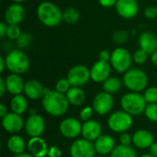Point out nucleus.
I'll use <instances>...</instances> for the list:
<instances>
[{
	"instance_id": "nucleus-1",
	"label": "nucleus",
	"mask_w": 157,
	"mask_h": 157,
	"mask_svg": "<svg viewBox=\"0 0 157 157\" xmlns=\"http://www.w3.org/2000/svg\"><path fill=\"white\" fill-rule=\"evenodd\" d=\"M41 105L49 115L53 117H61L66 113L70 103L66 98V95L59 93L56 90L45 88L44 96L41 98Z\"/></svg>"
},
{
	"instance_id": "nucleus-2",
	"label": "nucleus",
	"mask_w": 157,
	"mask_h": 157,
	"mask_svg": "<svg viewBox=\"0 0 157 157\" xmlns=\"http://www.w3.org/2000/svg\"><path fill=\"white\" fill-rule=\"evenodd\" d=\"M39 21L49 28H53L63 21V12L57 5L50 1H43L39 4L36 10Z\"/></svg>"
},
{
	"instance_id": "nucleus-3",
	"label": "nucleus",
	"mask_w": 157,
	"mask_h": 157,
	"mask_svg": "<svg viewBox=\"0 0 157 157\" xmlns=\"http://www.w3.org/2000/svg\"><path fill=\"white\" fill-rule=\"evenodd\" d=\"M5 59L6 69L11 74L22 75L29 70L30 65L29 58L22 50L19 49H14L8 52Z\"/></svg>"
},
{
	"instance_id": "nucleus-4",
	"label": "nucleus",
	"mask_w": 157,
	"mask_h": 157,
	"mask_svg": "<svg viewBox=\"0 0 157 157\" xmlns=\"http://www.w3.org/2000/svg\"><path fill=\"white\" fill-rule=\"evenodd\" d=\"M147 102L144 95L138 92H129L123 95L121 98V107L132 116H138L144 113Z\"/></svg>"
},
{
	"instance_id": "nucleus-5",
	"label": "nucleus",
	"mask_w": 157,
	"mask_h": 157,
	"mask_svg": "<svg viewBox=\"0 0 157 157\" xmlns=\"http://www.w3.org/2000/svg\"><path fill=\"white\" fill-rule=\"evenodd\" d=\"M123 85L131 90V92L144 91L146 89L148 85V75L147 74L140 68H131L122 77Z\"/></svg>"
},
{
	"instance_id": "nucleus-6",
	"label": "nucleus",
	"mask_w": 157,
	"mask_h": 157,
	"mask_svg": "<svg viewBox=\"0 0 157 157\" xmlns=\"http://www.w3.org/2000/svg\"><path fill=\"white\" fill-rule=\"evenodd\" d=\"M132 53L124 47L119 46L111 52L109 63L118 74H125L132 68Z\"/></svg>"
},
{
	"instance_id": "nucleus-7",
	"label": "nucleus",
	"mask_w": 157,
	"mask_h": 157,
	"mask_svg": "<svg viewBox=\"0 0 157 157\" xmlns=\"http://www.w3.org/2000/svg\"><path fill=\"white\" fill-rule=\"evenodd\" d=\"M132 116L124 110H118L110 114L108 120L109 128L117 133L126 132L132 126Z\"/></svg>"
},
{
	"instance_id": "nucleus-8",
	"label": "nucleus",
	"mask_w": 157,
	"mask_h": 157,
	"mask_svg": "<svg viewBox=\"0 0 157 157\" xmlns=\"http://www.w3.org/2000/svg\"><path fill=\"white\" fill-rule=\"evenodd\" d=\"M66 78L72 86L82 87L91 79L90 69L84 64H76L70 68Z\"/></svg>"
},
{
	"instance_id": "nucleus-9",
	"label": "nucleus",
	"mask_w": 157,
	"mask_h": 157,
	"mask_svg": "<svg viewBox=\"0 0 157 157\" xmlns=\"http://www.w3.org/2000/svg\"><path fill=\"white\" fill-rule=\"evenodd\" d=\"M96 153L94 143L85 138L75 140L70 146L71 157H95Z\"/></svg>"
},
{
	"instance_id": "nucleus-10",
	"label": "nucleus",
	"mask_w": 157,
	"mask_h": 157,
	"mask_svg": "<svg viewBox=\"0 0 157 157\" xmlns=\"http://www.w3.org/2000/svg\"><path fill=\"white\" fill-rule=\"evenodd\" d=\"M114 106V99L111 94L105 91L98 93L93 99L92 107L98 115H107Z\"/></svg>"
},
{
	"instance_id": "nucleus-11",
	"label": "nucleus",
	"mask_w": 157,
	"mask_h": 157,
	"mask_svg": "<svg viewBox=\"0 0 157 157\" xmlns=\"http://www.w3.org/2000/svg\"><path fill=\"white\" fill-rule=\"evenodd\" d=\"M82 126L80 121L75 118H66L59 124V131L61 134L67 139H75L82 132Z\"/></svg>"
},
{
	"instance_id": "nucleus-12",
	"label": "nucleus",
	"mask_w": 157,
	"mask_h": 157,
	"mask_svg": "<svg viewBox=\"0 0 157 157\" xmlns=\"http://www.w3.org/2000/svg\"><path fill=\"white\" fill-rule=\"evenodd\" d=\"M24 129L26 133L30 137H40V135L45 131V121L44 119L38 114L29 115L25 121Z\"/></svg>"
},
{
	"instance_id": "nucleus-13",
	"label": "nucleus",
	"mask_w": 157,
	"mask_h": 157,
	"mask_svg": "<svg viewBox=\"0 0 157 157\" xmlns=\"http://www.w3.org/2000/svg\"><path fill=\"white\" fill-rule=\"evenodd\" d=\"M115 8L118 15L124 19L134 18L140 10L137 0H119Z\"/></svg>"
},
{
	"instance_id": "nucleus-14",
	"label": "nucleus",
	"mask_w": 157,
	"mask_h": 157,
	"mask_svg": "<svg viewBox=\"0 0 157 157\" xmlns=\"http://www.w3.org/2000/svg\"><path fill=\"white\" fill-rule=\"evenodd\" d=\"M112 67L109 63L97 61L90 68L91 80L96 83H103L110 77Z\"/></svg>"
},
{
	"instance_id": "nucleus-15",
	"label": "nucleus",
	"mask_w": 157,
	"mask_h": 157,
	"mask_svg": "<svg viewBox=\"0 0 157 157\" xmlns=\"http://www.w3.org/2000/svg\"><path fill=\"white\" fill-rule=\"evenodd\" d=\"M25 17V8L21 4L9 5L4 14V21L7 25H19Z\"/></svg>"
},
{
	"instance_id": "nucleus-16",
	"label": "nucleus",
	"mask_w": 157,
	"mask_h": 157,
	"mask_svg": "<svg viewBox=\"0 0 157 157\" xmlns=\"http://www.w3.org/2000/svg\"><path fill=\"white\" fill-rule=\"evenodd\" d=\"M2 126L6 132L16 134L24 128L25 121L21 115L14 112H8L4 118H2Z\"/></svg>"
},
{
	"instance_id": "nucleus-17",
	"label": "nucleus",
	"mask_w": 157,
	"mask_h": 157,
	"mask_svg": "<svg viewBox=\"0 0 157 157\" xmlns=\"http://www.w3.org/2000/svg\"><path fill=\"white\" fill-rule=\"evenodd\" d=\"M29 153L34 157H45L48 155L49 147L41 137H32L27 144Z\"/></svg>"
},
{
	"instance_id": "nucleus-18",
	"label": "nucleus",
	"mask_w": 157,
	"mask_h": 157,
	"mask_svg": "<svg viewBox=\"0 0 157 157\" xmlns=\"http://www.w3.org/2000/svg\"><path fill=\"white\" fill-rule=\"evenodd\" d=\"M81 134L83 138L90 142H95L102 135V127L99 122L93 120L85 121L82 126Z\"/></svg>"
},
{
	"instance_id": "nucleus-19",
	"label": "nucleus",
	"mask_w": 157,
	"mask_h": 157,
	"mask_svg": "<svg viewBox=\"0 0 157 157\" xmlns=\"http://www.w3.org/2000/svg\"><path fill=\"white\" fill-rule=\"evenodd\" d=\"M96 152L99 155H108L112 153L115 146V140L112 136L108 134H102L94 142Z\"/></svg>"
},
{
	"instance_id": "nucleus-20",
	"label": "nucleus",
	"mask_w": 157,
	"mask_h": 157,
	"mask_svg": "<svg viewBox=\"0 0 157 157\" xmlns=\"http://www.w3.org/2000/svg\"><path fill=\"white\" fill-rule=\"evenodd\" d=\"M155 143L153 133L148 130H138L132 135V144L139 149H147Z\"/></svg>"
},
{
	"instance_id": "nucleus-21",
	"label": "nucleus",
	"mask_w": 157,
	"mask_h": 157,
	"mask_svg": "<svg viewBox=\"0 0 157 157\" xmlns=\"http://www.w3.org/2000/svg\"><path fill=\"white\" fill-rule=\"evenodd\" d=\"M138 44L140 49L151 55L157 51V37L151 31H144L138 37Z\"/></svg>"
},
{
	"instance_id": "nucleus-22",
	"label": "nucleus",
	"mask_w": 157,
	"mask_h": 157,
	"mask_svg": "<svg viewBox=\"0 0 157 157\" xmlns=\"http://www.w3.org/2000/svg\"><path fill=\"white\" fill-rule=\"evenodd\" d=\"M5 80L6 84V89L9 94L16 96L20 95L22 92H24L25 82L20 75L10 74L5 78Z\"/></svg>"
},
{
	"instance_id": "nucleus-23",
	"label": "nucleus",
	"mask_w": 157,
	"mask_h": 157,
	"mask_svg": "<svg viewBox=\"0 0 157 157\" xmlns=\"http://www.w3.org/2000/svg\"><path fill=\"white\" fill-rule=\"evenodd\" d=\"M45 87L42 86L41 83L37 80H29L25 83L24 93L26 97L31 100H36L39 98H42L44 96Z\"/></svg>"
},
{
	"instance_id": "nucleus-24",
	"label": "nucleus",
	"mask_w": 157,
	"mask_h": 157,
	"mask_svg": "<svg viewBox=\"0 0 157 157\" xmlns=\"http://www.w3.org/2000/svg\"><path fill=\"white\" fill-rule=\"evenodd\" d=\"M6 146H7V149L12 154L17 155H20V154L25 153V149L27 147V144L25 143V140L21 136L12 135L8 139Z\"/></svg>"
},
{
	"instance_id": "nucleus-25",
	"label": "nucleus",
	"mask_w": 157,
	"mask_h": 157,
	"mask_svg": "<svg viewBox=\"0 0 157 157\" xmlns=\"http://www.w3.org/2000/svg\"><path fill=\"white\" fill-rule=\"evenodd\" d=\"M66 98L71 105L77 107L84 104L86 100V93L82 89V87L72 86L66 93Z\"/></svg>"
},
{
	"instance_id": "nucleus-26",
	"label": "nucleus",
	"mask_w": 157,
	"mask_h": 157,
	"mask_svg": "<svg viewBox=\"0 0 157 157\" xmlns=\"http://www.w3.org/2000/svg\"><path fill=\"white\" fill-rule=\"evenodd\" d=\"M29 103L26 97L23 95H16L10 100V109L12 112L22 115L28 110Z\"/></svg>"
},
{
	"instance_id": "nucleus-27",
	"label": "nucleus",
	"mask_w": 157,
	"mask_h": 157,
	"mask_svg": "<svg viewBox=\"0 0 157 157\" xmlns=\"http://www.w3.org/2000/svg\"><path fill=\"white\" fill-rule=\"evenodd\" d=\"M122 84L123 82L120 78L116 76H110L105 82L102 83V87L105 92L112 95L114 93H117L121 88Z\"/></svg>"
},
{
	"instance_id": "nucleus-28",
	"label": "nucleus",
	"mask_w": 157,
	"mask_h": 157,
	"mask_svg": "<svg viewBox=\"0 0 157 157\" xmlns=\"http://www.w3.org/2000/svg\"><path fill=\"white\" fill-rule=\"evenodd\" d=\"M110 157H137V154L131 145L120 144L114 148Z\"/></svg>"
},
{
	"instance_id": "nucleus-29",
	"label": "nucleus",
	"mask_w": 157,
	"mask_h": 157,
	"mask_svg": "<svg viewBox=\"0 0 157 157\" xmlns=\"http://www.w3.org/2000/svg\"><path fill=\"white\" fill-rule=\"evenodd\" d=\"M80 19V13L74 7H68L63 11V20L67 24H75Z\"/></svg>"
},
{
	"instance_id": "nucleus-30",
	"label": "nucleus",
	"mask_w": 157,
	"mask_h": 157,
	"mask_svg": "<svg viewBox=\"0 0 157 157\" xmlns=\"http://www.w3.org/2000/svg\"><path fill=\"white\" fill-rule=\"evenodd\" d=\"M130 37V33L127 30L124 29H118L116 30L113 35H112V40L115 44L121 46L122 44H124L125 42L128 41Z\"/></svg>"
},
{
	"instance_id": "nucleus-31",
	"label": "nucleus",
	"mask_w": 157,
	"mask_h": 157,
	"mask_svg": "<svg viewBox=\"0 0 157 157\" xmlns=\"http://www.w3.org/2000/svg\"><path fill=\"white\" fill-rule=\"evenodd\" d=\"M31 42H32V37L29 32H22L19 38L16 40L17 46L18 47L19 50H22V51L29 47Z\"/></svg>"
},
{
	"instance_id": "nucleus-32",
	"label": "nucleus",
	"mask_w": 157,
	"mask_h": 157,
	"mask_svg": "<svg viewBox=\"0 0 157 157\" xmlns=\"http://www.w3.org/2000/svg\"><path fill=\"white\" fill-rule=\"evenodd\" d=\"M144 115L151 122L157 123V103L147 104L144 110Z\"/></svg>"
},
{
	"instance_id": "nucleus-33",
	"label": "nucleus",
	"mask_w": 157,
	"mask_h": 157,
	"mask_svg": "<svg viewBox=\"0 0 157 157\" xmlns=\"http://www.w3.org/2000/svg\"><path fill=\"white\" fill-rule=\"evenodd\" d=\"M145 101L147 104H155L157 103V87L156 86H151L149 88H146L144 90V93L143 94Z\"/></svg>"
},
{
	"instance_id": "nucleus-34",
	"label": "nucleus",
	"mask_w": 157,
	"mask_h": 157,
	"mask_svg": "<svg viewBox=\"0 0 157 157\" xmlns=\"http://www.w3.org/2000/svg\"><path fill=\"white\" fill-rule=\"evenodd\" d=\"M22 34V30L19 25H8L6 38L10 40H17Z\"/></svg>"
},
{
	"instance_id": "nucleus-35",
	"label": "nucleus",
	"mask_w": 157,
	"mask_h": 157,
	"mask_svg": "<svg viewBox=\"0 0 157 157\" xmlns=\"http://www.w3.org/2000/svg\"><path fill=\"white\" fill-rule=\"evenodd\" d=\"M148 57H149V54L145 51H144V50H142L140 48L138 50H136L132 54L133 62L135 63H137V64L145 63L147 62V60H148Z\"/></svg>"
},
{
	"instance_id": "nucleus-36",
	"label": "nucleus",
	"mask_w": 157,
	"mask_h": 157,
	"mask_svg": "<svg viewBox=\"0 0 157 157\" xmlns=\"http://www.w3.org/2000/svg\"><path fill=\"white\" fill-rule=\"evenodd\" d=\"M71 87H72V86H71V84L67 78H61L55 83V89L54 90L58 91L59 93L66 95V93L69 91V89Z\"/></svg>"
},
{
	"instance_id": "nucleus-37",
	"label": "nucleus",
	"mask_w": 157,
	"mask_h": 157,
	"mask_svg": "<svg viewBox=\"0 0 157 157\" xmlns=\"http://www.w3.org/2000/svg\"><path fill=\"white\" fill-rule=\"evenodd\" d=\"M95 110L93 109V107H85L81 109L80 113H79V117H80V120L83 121L84 122L85 121H90L93 114H94Z\"/></svg>"
},
{
	"instance_id": "nucleus-38",
	"label": "nucleus",
	"mask_w": 157,
	"mask_h": 157,
	"mask_svg": "<svg viewBox=\"0 0 157 157\" xmlns=\"http://www.w3.org/2000/svg\"><path fill=\"white\" fill-rule=\"evenodd\" d=\"M144 15L147 19H155L157 17V8L156 6H147L144 11Z\"/></svg>"
},
{
	"instance_id": "nucleus-39",
	"label": "nucleus",
	"mask_w": 157,
	"mask_h": 157,
	"mask_svg": "<svg viewBox=\"0 0 157 157\" xmlns=\"http://www.w3.org/2000/svg\"><path fill=\"white\" fill-rule=\"evenodd\" d=\"M120 143L122 145H128L129 146L132 143V136L130 133H128L127 132H123V133H121Z\"/></svg>"
},
{
	"instance_id": "nucleus-40",
	"label": "nucleus",
	"mask_w": 157,
	"mask_h": 157,
	"mask_svg": "<svg viewBox=\"0 0 157 157\" xmlns=\"http://www.w3.org/2000/svg\"><path fill=\"white\" fill-rule=\"evenodd\" d=\"M48 157H61L62 156V150L60 147L52 145L51 147H49V151H48Z\"/></svg>"
},
{
	"instance_id": "nucleus-41",
	"label": "nucleus",
	"mask_w": 157,
	"mask_h": 157,
	"mask_svg": "<svg viewBox=\"0 0 157 157\" xmlns=\"http://www.w3.org/2000/svg\"><path fill=\"white\" fill-rule=\"evenodd\" d=\"M111 57V52H109L108 50H102L98 53V60L102 62H107L109 63Z\"/></svg>"
},
{
	"instance_id": "nucleus-42",
	"label": "nucleus",
	"mask_w": 157,
	"mask_h": 157,
	"mask_svg": "<svg viewBox=\"0 0 157 157\" xmlns=\"http://www.w3.org/2000/svg\"><path fill=\"white\" fill-rule=\"evenodd\" d=\"M98 1L101 6L105 8H110V7L116 6L119 0H98Z\"/></svg>"
},
{
	"instance_id": "nucleus-43",
	"label": "nucleus",
	"mask_w": 157,
	"mask_h": 157,
	"mask_svg": "<svg viewBox=\"0 0 157 157\" xmlns=\"http://www.w3.org/2000/svg\"><path fill=\"white\" fill-rule=\"evenodd\" d=\"M7 29H8V25L5 21H2L0 23V38L1 39H4L5 37H6Z\"/></svg>"
},
{
	"instance_id": "nucleus-44",
	"label": "nucleus",
	"mask_w": 157,
	"mask_h": 157,
	"mask_svg": "<svg viewBox=\"0 0 157 157\" xmlns=\"http://www.w3.org/2000/svg\"><path fill=\"white\" fill-rule=\"evenodd\" d=\"M6 92H7L6 80H5V78L1 77L0 78V97H3Z\"/></svg>"
},
{
	"instance_id": "nucleus-45",
	"label": "nucleus",
	"mask_w": 157,
	"mask_h": 157,
	"mask_svg": "<svg viewBox=\"0 0 157 157\" xmlns=\"http://www.w3.org/2000/svg\"><path fill=\"white\" fill-rule=\"evenodd\" d=\"M7 113H8L7 108L6 107L5 104L1 103V104H0V117H1V118H4Z\"/></svg>"
},
{
	"instance_id": "nucleus-46",
	"label": "nucleus",
	"mask_w": 157,
	"mask_h": 157,
	"mask_svg": "<svg viewBox=\"0 0 157 157\" xmlns=\"http://www.w3.org/2000/svg\"><path fill=\"white\" fill-rule=\"evenodd\" d=\"M150 150V154L152 155H154V156L157 157V143H154L152 145H151V147L149 148Z\"/></svg>"
},
{
	"instance_id": "nucleus-47",
	"label": "nucleus",
	"mask_w": 157,
	"mask_h": 157,
	"mask_svg": "<svg viewBox=\"0 0 157 157\" xmlns=\"http://www.w3.org/2000/svg\"><path fill=\"white\" fill-rule=\"evenodd\" d=\"M6 68V59H5V57L0 56V73H3Z\"/></svg>"
},
{
	"instance_id": "nucleus-48",
	"label": "nucleus",
	"mask_w": 157,
	"mask_h": 157,
	"mask_svg": "<svg viewBox=\"0 0 157 157\" xmlns=\"http://www.w3.org/2000/svg\"><path fill=\"white\" fill-rule=\"evenodd\" d=\"M150 59H151L152 63L157 66V51H155L153 54L150 55Z\"/></svg>"
},
{
	"instance_id": "nucleus-49",
	"label": "nucleus",
	"mask_w": 157,
	"mask_h": 157,
	"mask_svg": "<svg viewBox=\"0 0 157 157\" xmlns=\"http://www.w3.org/2000/svg\"><path fill=\"white\" fill-rule=\"evenodd\" d=\"M15 157H34L33 155H31L29 153H23V154H20V155H15Z\"/></svg>"
},
{
	"instance_id": "nucleus-50",
	"label": "nucleus",
	"mask_w": 157,
	"mask_h": 157,
	"mask_svg": "<svg viewBox=\"0 0 157 157\" xmlns=\"http://www.w3.org/2000/svg\"><path fill=\"white\" fill-rule=\"evenodd\" d=\"M13 3H16V4H22L24 2H26L27 0H12Z\"/></svg>"
},
{
	"instance_id": "nucleus-51",
	"label": "nucleus",
	"mask_w": 157,
	"mask_h": 157,
	"mask_svg": "<svg viewBox=\"0 0 157 157\" xmlns=\"http://www.w3.org/2000/svg\"><path fill=\"white\" fill-rule=\"evenodd\" d=\"M140 157H155V156L152 155L151 154H145V155H141Z\"/></svg>"
},
{
	"instance_id": "nucleus-52",
	"label": "nucleus",
	"mask_w": 157,
	"mask_h": 157,
	"mask_svg": "<svg viewBox=\"0 0 157 157\" xmlns=\"http://www.w3.org/2000/svg\"><path fill=\"white\" fill-rule=\"evenodd\" d=\"M97 157H107V156H105V155H99V156H97Z\"/></svg>"
},
{
	"instance_id": "nucleus-53",
	"label": "nucleus",
	"mask_w": 157,
	"mask_h": 157,
	"mask_svg": "<svg viewBox=\"0 0 157 157\" xmlns=\"http://www.w3.org/2000/svg\"><path fill=\"white\" fill-rule=\"evenodd\" d=\"M2 1H6V0H2Z\"/></svg>"
},
{
	"instance_id": "nucleus-54",
	"label": "nucleus",
	"mask_w": 157,
	"mask_h": 157,
	"mask_svg": "<svg viewBox=\"0 0 157 157\" xmlns=\"http://www.w3.org/2000/svg\"><path fill=\"white\" fill-rule=\"evenodd\" d=\"M156 8H157V4H156Z\"/></svg>"
}]
</instances>
